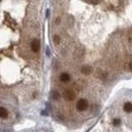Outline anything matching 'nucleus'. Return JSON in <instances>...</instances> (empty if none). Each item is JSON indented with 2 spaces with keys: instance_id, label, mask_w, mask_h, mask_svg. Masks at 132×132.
<instances>
[{
  "instance_id": "nucleus-7",
  "label": "nucleus",
  "mask_w": 132,
  "mask_h": 132,
  "mask_svg": "<svg viewBox=\"0 0 132 132\" xmlns=\"http://www.w3.org/2000/svg\"><path fill=\"white\" fill-rule=\"evenodd\" d=\"M8 116V112H7V110L5 109V108H3V107H0V117L1 118H6Z\"/></svg>"
},
{
  "instance_id": "nucleus-9",
  "label": "nucleus",
  "mask_w": 132,
  "mask_h": 132,
  "mask_svg": "<svg viewBox=\"0 0 132 132\" xmlns=\"http://www.w3.org/2000/svg\"><path fill=\"white\" fill-rule=\"evenodd\" d=\"M121 124V120L120 119H114V121H113V125L114 126H119Z\"/></svg>"
},
{
  "instance_id": "nucleus-12",
  "label": "nucleus",
  "mask_w": 132,
  "mask_h": 132,
  "mask_svg": "<svg viewBox=\"0 0 132 132\" xmlns=\"http://www.w3.org/2000/svg\"><path fill=\"white\" fill-rule=\"evenodd\" d=\"M56 22H57V23H59V22H60V17H58V18H57V20H56Z\"/></svg>"
},
{
  "instance_id": "nucleus-5",
  "label": "nucleus",
  "mask_w": 132,
  "mask_h": 132,
  "mask_svg": "<svg viewBox=\"0 0 132 132\" xmlns=\"http://www.w3.org/2000/svg\"><path fill=\"white\" fill-rule=\"evenodd\" d=\"M123 109H124L125 112H127V113H131V112H132V104L129 103V102L125 103V104H124Z\"/></svg>"
},
{
  "instance_id": "nucleus-4",
  "label": "nucleus",
  "mask_w": 132,
  "mask_h": 132,
  "mask_svg": "<svg viewBox=\"0 0 132 132\" xmlns=\"http://www.w3.org/2000/svg\"><path fill=\"white\" fill-rule=\"evenodd\" d=\"M60 80L63 81V82H67V81H69V80H70V75H69L68 73H66V72L62 73V74L60 75Z\"/></svg>"
},
{
  "instance_id": "nucleus-2",
  "label": "nucleus",
  "mask_w": 132,
  "mask_h": 132,
  "mask_svg": "<svg viewBox=\"0 0 132 132\" xmlns=\"http://www.w3.org/2000/svg\"><path fill=\"white\" fill-rule=\"evenodd\" d=\"M63 97L66 101H73L75 99V94L73 91L71 90H66L64 93H63Z\"/></svg>"
},
{
  "instance_id": "nucleus-6",
  "label": "nucleus",
  "mask_w": 132,
  "mask_h": 132,
  "mask_svg": "<svg viewBox=\"0 0 132 132\" xmlns=\"http://www.w3.org/2000/svg\"><path fill=\"white\" fill-rule=\"evenodd\" d=\"M92 71H93V68L91 66H89V65H85V66H83L81 68V72L83 74H90V73H92Z\"/></svg>"
},
{
  "instance_id": "nucleus-1",
  "label": "nucleus",
  "mask_w": 132,
  "mask_h": 132,
  "mask_svg": "<svg viewBox=\"0 0 132 132\" xmlns=\"http://www.w3.org/2000/svg\"><path fill=\"white\" fill-rule=\"evenodd\" d=\"M87 107H89L87 101L84 100V99H80L77 102V104H76V109L78 111H84V110L87 109Z\"/></svg>"
},
{
  "instance_id": "nucleus-11",
  "label": "nucleus",
  "mask_w": 132,
  "mask_h": 132,
  "mask_svg": "<svg viewBox=\"0 0 132 132\" xmlns=\"http://www.w3.org/2000/svg\"><path fill=\"white\" fill-rule=\"evenodd\" d=\"M129 68H130V70H132V62L129 64Z\"/></svg>"
},
{
  "instance_id": "nucleus-3",
  "label": "nucleus",
  "mask_w": 132,
  "mask_h": 132,
  "mask_svg": "<svg viewBox=\"0 0 132 132\" xmlns=\"http://www.w3.org/2000/svg\"><path fill=\"white\" fill-rule=\"evenodd\" d=\"M31 48H32V51L35 52V53H38L40 51V41L35 39L32 41V44H31Z\"/></svg>"
},
{
  "instance_id": "nucleus-10",
  "label": "nucleus",
  "mask_w": 132,
  "mask_h": 132,
  "mask_svg": "<svg viewBox=\"0 0 132 132\" xmlns=\"http://www.w3.org/2000/svg\"><path fill=\"white\" fill-rule=\"evenodd\" d=\"M54 43H55V44H57V45L60 43V39H59V37H58V36H55V37H54Z\"/></svg>"
},
{
  "instance_id": "nucleus-8",
  "label": "nucleus",
  "mask_w": 132,
  "mask_h": 132,
  "mask_svg": "<svg viewBox=\"0 0 132 132\" xmlns=\"http://www.w3.org/2000/svg\"><path fill=\"white\" fill-rule=\"evenodd\" d=\"M52 98H53V100H58V99H59V94H58L57 92H53Z\"/></svg>"
}]
</instances>
